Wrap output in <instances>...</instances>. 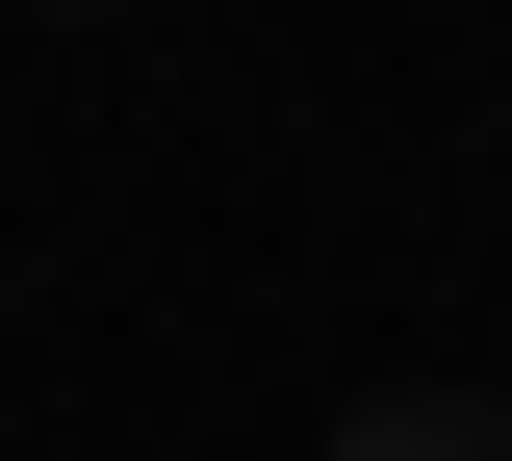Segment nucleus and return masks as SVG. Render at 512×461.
<instances>
[{
  "instance_id": "f257e3e1",
  "label": "nucleus",
  "mask_w": 512,
  "mask_h": 461,
  "mask_svg": "<svg viewBox=\"0 0 512 461\" xmlns=\"http://www.w3.org/2000/svg\"><path fill=\"white\" fill-rule=\"evenodd\" d=\"M333 461H512V410L487 385H384V410H333Z\"/></svg>"
}]
</instances>
